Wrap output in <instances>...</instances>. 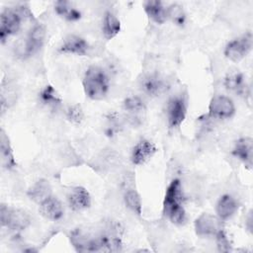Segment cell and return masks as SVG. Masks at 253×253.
<instances>
[{
	"mask_svg": "<svg viewBox=\"0 0 253 253\" xmlns=\"http://www.w3.org/2000/svg\"><path fill=\"white\" fill-rule=\"evenodd\" d=\"M82 83L85 95L95 101L103 100L110 89V79L100 66L92 65L88 67L84 73Z\"/></svg>",
	"mask_w": 253,
	"mask_h": 253,
	"instance_id": "cell-1",
	"label": "cell"
},
{
	"mask_svg": "<svg viewBox=\"0 0 253 253\" xmlns=\"http://www.w3.org/2000/svg\"><path fill=\"white\" fill-rule=\"evenodd\" d=\"M123 227L111 221L100 234L95 236V252H119L122 250Z\"/></svg>",
	"mask_w": 253,
	"mask_h": 253,
	"instance_id": "cell-2",
	"label": "cell"
},
{
	"mask_svg": "<svg viewBox=\"0 0 253 253\" xmlns=\"http://www.w3.org/2000/svg\"><path fill=\"white\" fill-rule=\"evenodd\" d=\"M46 29L42 24H36L28 34L24 42H21L15 47V52L22 58L30 57L38 52L44 43Z\"/></svg>",
	"mask_w": 253,
	"mask_h": 253,
	"instance_id": "cell-3",
	"label": "cell"
},
{
	"mask_svg": "<svg viewBox=\"0 0 253 253\" xmlns=\"http://www.w3.org/2000/svg\"><path fill=\"white\" fill-rule=\"evenodd\" d=\"M0 221L1 225L12 231H23L31 225L30 214L18 208H10L7 205L0 206Z\"/></svg>",
	"mask_w": 253,
	"mask_h": 253,
	"instance_id": "cell-4",
	"label": "cell"
},
{
	"mask_svg": "<svg viewBox=\"0 0 253 253\" xmlns=\"http://www.w3.org/2000/svg\"><path fill=\"white\" fill-rule=\"evenodd\" d=\"M253 45V36L251 32H247L242 36L233 39L228 42L224 47V56L233 61L239 62L244 57H246L252 49Z\"/></svg>",
	"mask_w": 253,
	"mask_h": 253,
	"instance_id": "cell-5",
	"label": "cell"
},
{
	"mask_svg": "<svg viewBox=\"0 0 253 253\" xmlns=\"http://www.w3.org/2000/svg\"><path fill=\"white\" fill-rule=\"evenodd\" d=\"M236 108L231 98L225 95L213 96L209 104V117L215 120H227L235 115Z\"/></svg>",
	"mask_w": 253,
	"mask_h": 253,
	"instance_id": "cell-6",
	"label": "cell"
},
{
	"mask_svg": "<svg viewBox=\"0 0 253 253\" xmlns=\"http://www.w3.org/2000/svg\"><path fill=\"white\" fill-rule=\"evenodd\" d=\"M22 18L17 12V10L13 9H4L0 16V40L1 42L4 43L6 40L16 35L21 29Z\"/></svg>",
	"mask_w": 253,
	"mask_h": 253,
	"instance_id": "cell-7",
	"label": "cell"
},
{
	"mask_svg": "<svg viewBox=\"0 0 253 253\" xmlns=\"http://www.w3.org/2000/svg\"><path fill=\"white\" fill-rule=\"evenodd\" d=\"M194 228L197 235L201 237L214 236L222 227V221L209 212L201 213L194 221Z\"/></svg>",
	"mask_w": 253,
	"mask_h": 253,
	"instance_id": "cell-8",
	"label": "cell"
},
{
	"mask_svg": "<svg viewBox=\"0 0 253 253\" xmlns=\"http://www.w3.org/2000/svg\"><path fill=\"white\" fill-rule=\"evenodd\" d=\"M187 115V100L183 96L172 98L167 105V122L170 128L179 127Z\"/></svg>",
	"mask_w": 253,
	"mask_h": 253,
	"instance_id": "cell-9",
	"label": "cell"
},
{
	"mask_svg": "<svg viewBox=\"0 0 253 253\" xmlns=\"http://www.w3.org/2000/svg\"><path fill=\"white\" fill-rule=\"evenodd\" d=\"M184 195L182 184L179 179H174L170 182L166 188L164 199H163V214H166L175 208L183 206Z\"/></svg>",
	"mask_w": 253,
	"mask_h": 253,
	"instance_id": "cell-10",
	"label": "cell"
},
{
	"mask_svg": "<svg viewBox=\"0 0 253 253\" xmlns=\"http://www.w3.org/2000/svg\"><path fill=\"white\" fill-rule=\"evenodd\" d=\"M89 49L88 42L77 35L66 36L58 47V52L62 54H73L78 56L86 55Z\"/></svg>",
	"mask_w": 253,
	"mask_h": 253,
	"instance_id": "cell-11",
	"label": "cell"
},
{
	"mask_svg": "<svg viewBox=\"0 0 253 253\" xmlns=\"http://www.w3.org/2000/svg\"><path fill=\"white\" fill-rule=\"evenodd\" d=\"M156 151H157V148L153 142H151L148 139H140L132 147L130 160L132 164L136 166L143 165L153 157Z\"/></svg>",
	"mask_w": 253,
	"mask_h": 253,
	"instance_id": "cell-12",
	"label": "cell"
},
{
	"mask_svg": "<svg viewBox=\"0 0 253 253\" xmlns=\"http://www.w3.org/2000/svg\"><path fill=\"white\" fill-rule=\"evenodd\" d=\"M140 88L149 97H158L167 89V83L159 74L149 73L140 80Z\"/></svg>",
	"mask_w": 253,
	"mask_h": 253,
	"instance_id": "cell-13",
	"label": "cell"
},
{
	"mask_svg": "<svg viewBox=\"0 0 253 253\" xmlns=\"http://www.w3.org/2000/svg\"><path fill=\"white\" fill-rule=\"evenodd\" d=\"M67 201L70 209L74 211H81L89 209L92 202L89 192L81 186H75L69 190Z\"/></svg>",
	"mask_w": 253,
	"mask_h": 253,
	"instance_id": "cell-14",
	"label": "cell"
},
{
	"mask_svg": "<svg viewBox=\"0 0 253 253\" xmlns=\"http://www.w3.org/2000/svg\"><path fill=\"white\" fill-rule=\"evenodd\" d=\"M223 85L225 89L235 95L243 98H247L249 96V85L246 81V78L241 72H230L225 78Z\"/></svg>",
	"mask_w": 253,
	"mask_h": 253,
	"instance_id": "cell-15",
	"label": "cell"
},
{
	"mask_svg": "<svg viewBox=\"0 0 253 253\" xmlns=\"http://www.w3.org/2000/svg\"><path fill=\"white\" fill-rule=\"evenodd\" d=\"M238 208L239 205L237 200L229 194H224L216 202L215 213L221 221H225L236 213Z\"/></svg>",
	"mask_w": 253,
	"mask_h": 253,
	"instance_id": "cell-16",
	"label": "cell"
},
{
	"mask_svg": "<svg viewBox=\"0 0 253 253\" xmlns=\"http://www.w3.org/2000/svg\"><path fill=\"white\" fill-rule=\"evenodd\" d=\"M39 212L44 218L56 221L63 216L64 209L61 202L52 195L39 205Z\"/></svg>",
	"mask_w": 253,
	"mask_h": 253,
	"instance_id": "cell-17",
	"label": "cell"
},
{
	"mask_svg": "<svg viewBox=\"0 0 253 253\" xmlns=\"http://www.w3.org/2000/svg\"><path fill=\"white\" fill-rule=\"evenodd\" d=\"M232 155L243 162L246 166L252 165L253 158V140L250 136H243L238 138L231 151Z\"/></svg>",
	"mask_w": 253,
	"mask_h": 253,
	"instance_id": "cell-18",
	"label": "cell"
},
{
	"mask_svg": "<svg viewBox=\"0 0 253 253\" xmlns=\"http://www.w3.org/2000/svg\"><path fill=\"white\" fill-rule=\"evenodd\" d=\"M0 160L2 167L6 170H12L17 166L9 136L3 128L0 130Z\"/></svg>",
	"mask_w": 253,
	"mask_h": 253,
	"instance_id": "cell-19",
	"label": "cell"
},
{
	"mask_svg": "<svg viewBox=\"0 0 253 253\" xmlns=\"http://www.w3.org/2000/svg\"><path fill=\"white\" fill-rule=\"evenodd\" d=\"M143 10L146 16L155 24L162 25L168 20L167 7L158 0H148L143 3Z\"/></svg>",
	"mask_w": 253,
	"mask_h": 253,
	"instance_id": "cell-20",
	"label": "cell"
},
{
	"mask_svg": "<svg viewBox=\"0 0 253 253\" xmlns=\"http://www.w3.org/2000/svg\"><path fill=\"white\" fill-rule=\"evenodd\" d=\"M27 195L31 201L40 205L52 196V189L47 180L39 179L28 189Z\"/></svg>",
	"mask_w": 253,
	"mask_h": 253,
	"instance_id": "cell-21",
	"label": "cell"
},
{
	"mask_svg": "<svg viewBox=\"0 0 253 253\" xmlns=\"http://www.w3.org/2000/svg\"><path fill=\"white\" fill-rule=\"evenodd\" d=\"M70 242L78 252H93L95 237H90L83 230L76 228L70 232Z\"/></svg>",
	"mask_w": 253,
	"mask_h": 253,
	"instance_id": "cell-22",
	"label": "cell"
},
{
	"mask_svg": "<svg viewBox=\"0 0 253 253\" xmlns=\"http://www.w3.org/2000/svg\"><path fill=\"white\" fill-rule=\"evenodd\" d=\"M120 32H121V22L119 18L111 11H107L104 14L103 25H102V33L104 38L110 41L115 37H117Z\"/></svg>",
	"mask_w": 253,
	"mask_h": 253,
	"instance_id": "cell-23",
	"label": "cell"
},
{
	"mask_svg": "<svg viewBox=\"0 0 253 253\" xmlns=\"http://www.w3.org/2000/svg\"><path fill=\"white\" fill-rule=\"evenodd\" d=\"M55 13L69 22H76L81 18V12L68 1H56L54 3Z\"/></svg>",
	"mask_w": 253,
	"mask_h": 253,
	"instance_id": "cell-24",
	"label": "cell"
},
{
	"mask_svg": "<svg viewBox=\"0 0 253 253\" xmlns=\"http://www.w3.org/2000/svg\"><path fill=\"white\" fill-rule=\"evenodd\" d=\"M40 101L44 105L52 109H56L62 103V99L56 89L52 85L44 86L39 93Z\"/></svg>",
	"mask_w": 253,
	"mask_h": 253,
	"instance_id": "cell-25",
	"label": "cell"
},
{
	"mask_svg": "<svg viewBox=\"0 0 253 253\" xmlns=\"http://www.w3.org/2000/svg\"><path fill=\"white\" fill-rule=\"evenodd\" d=\"M124 110L133 119L137 120L138 116L145 112L146 106L143 100L138 96H128L123 102Z\"/></svg>",
	"mask_w": 253,
	"mask_h": 253,
	"instance_id": "cell-26",
	"label": "cell"
},
{
	"mask_svg": "<svg viewBox=\"0 0 253 253\" xmlns=\"http://www.w3.org/2000/svg\"><path fill=\"white\" fill-rule=\"evenodd\" d=\"M124 201L126 208L136 215H140L142 212V201L137 191L130 189L126 191L124 195Z\"/></svg>",
	"mask_w": 253,
	"mask_h": 253,
	"instance_id": "cell-27",
	"label": "cell"
},
{
	"mask_svg": "<svg viewBox=\"0 0 253 253\" xmlns=\"http://www.w3.org/2000/svg\"><path fill=\"white\" fill-rule=\"evenodd\" d=\"M168 19H170L177 26H184L186 23V13L183 7L177 3H173L167 6Z\"/></svg>",
	"mask_w": 253,
	"mask_h": 253,
	"instance_id": "cell-28",
	"label": "cell"
},
{
	"mask_svg": "<svg viewBox=\"0 0 253 253\" xmlns=\"http://www.w3.org/2000/svg\"><path fill=\"white\" fill-rule=\"evenodd\" d=\"M65 116L68 122L75 126H79L82 124V122L85 119V114L83 111V108L80 104H72L68 106L65 112Z\"/></svg>",
	"mask_w": 253,
	"mask_h": 253,
	"instance_id": "cell-29",
	"label": "cell"
},
{
	"mask_svg": "<svg viewBox=\"0 0 253 253\" xmlns=\"http://www.w3.org/2000/svg\"><path fill=\"white\" fill-rule=\"evenodd\" d=\"M215 241H216V246L218 251L220 252H229L231 249V245L229 242V239L227 237L226 232L224 231L223 228H221L215 235Z\"/></svg>",
	"mask_w": 253,
	"mask_h": 253,
	"instance_id": "cell-30",
	"label": "cell"
},
{
	"mask_svg": "<svg viewBox=\"0 0 253 253\" xmlns=\"http://www.w3.org/2000/svg\"><path fill=\"white\" fill-rule=\"evenodd\" d=\"M247 228L248 230L251 232L252 231V214H251V211L249 212V215H248V218H247Z\"/></svg>",
	"mask_w": 253,
	"mask_h": 253,
	"instance_id": "cell-31",
	"label": "cell"
}]
</instances>
